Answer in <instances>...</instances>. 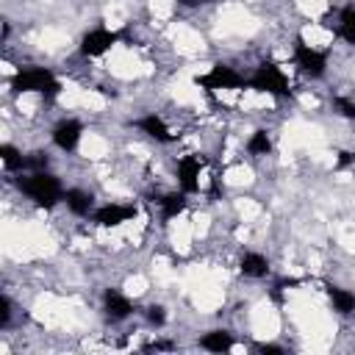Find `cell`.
<instances>
[{
    "instance_id": "cell-6",
    "label": "cell",
    "mask_w": 355,
    "mask_h": 355,
    "mask_svg": "<svg viewBox=\"0 0 355 355\" xmlns=\"http://www.w3.org/2000/svg\"><path fill=\"white\" fill-rule=\"evenodd\" d=\"M116 42H119V33H116V31H108V28H92V31H86L83 39H80V55H86V58L105 55Z\"/></svg>"
},
{
    "instance_id": "cell-26",
    "label": "cell",
    "mask_w": 355,
    "mask_h": 355,
    "mask_svg": "<svg viewBox=\"0 0 355 355\" xmlns=\"http://www.w3.org/2000/svg\"><path fill=\"white\" fill-rule=\"evenodd\" d=\"M172 347H175L172 341H153V344H147L144 349H147V352H153V349H172Z\"/></svg>"
},
{
    "instance_id": "cell-12",
    "label": "cell",
    "mask_w": 355,
    "mask_h": 355,
    "mask_svg": "<svg viewBox=\"0 0 355 355\" xmlns=\"http://www.w3.org/2000/svg\"><path fill=\"white\" fill-rule=\"evenodd\" d=\"M64 202L75 216H89L94 214V194L86 189H67L64 191Z\"/></svg>"
},
{
    "instance_id": "cell-4",
    "label": "cell",
    "mask_w": 355,
    "mask_h": 355,
    "mask_svg": "<svg viewBox=\"0 0 355 355\" xmlns=\"http://www.w3.org/2000/svg\"><path fill=\"white\" fill-rule=\"evenodd\" d=\"M294 64L308 78H322L327 72V55L322 50L311 47L302 36H297V42H294Z\"/></svg>"
},
{
    "instance_id": "cell-23",
    "label": "cell",
    "mask_w": 355,
    "mask_h": 355,
    "mask_svg": "<svg viewBox=\"0 0 355 355\" xmlns=\"http://www.w3.org/2000/svg\"><path fill=\"white\" fill-rule=\"evenodd\" d=\"M11 324V300H8V294H3L0 297V330H6Z\"/></svg>"
},
{
    "instance_id": "cell-1",
    "label": "cell",
    "mask_w": 355,
    "mask_h": 355,
    "mask_svg": "<svg viewBox=\"0 0 355 355\" xmlns=\"http://www.w3.org/2000/svg\"><path fill=\"white\" fill-rule=\"evenodd\" d=\"M17 189H19L28 200H33L39 208H53V205H58V202L64 200V186H61V180H58L55 175H50L47 169H44V172H28V175H22V178L17 180Z\"/></svg>"
},
{
    "instance_id": "cell-3",
    "label": "cell",
    "mask_w": 355,
    "mask_h": 355,
    "mask_svg": "<svg viewBox=\"0 0 355 355\" xmlns=\"http://www.w3.org/2000/svg\"><path fill=\"white\" fill-rule=\"evenodd\" d=\"M247 86L252 92H263V94H272V97H288V92H291L286 72L272 61L258 64V69L247 78Z\"/></svg>"
},
{
    "instance_id": "cell-14",
    "label": "cell",
    "mask_w": 355,
    "mask_h": 355,
    "mask_svg": "<svg viewBox=\"0 0 355 355\" xmlns=\"http://www.w3.org/2000/svg\"><path fill=\"white\" fill-rule=\"evenodd\" d=\"M239 269L244 277H252V280H261L269 275V258L261 255V252H244L241 261H239Z\"/></svg>"
},
{
    "instance_id": "cell-15",
    "label": "cell",
    "mask_w": 355,
    "mask_h": 355,
    "mask_svg": "<svg viewBox=\"0 0 355 355\" xmlns=\"http://www.w3.org/2000/svg\"><path fill=\"white\" fill-rule=\"evenodd\" d=\"M200 347L208 352H227L236 347V338L230 330H208L200 336Z\"/></svg>"
},
{
    "instance_id": "cell-28",
    "label": "cell",
    "mask_w": 355,
    "mask_h": 355,
    "mask_svg": "<svg viewBox=\"0 0 355 355\" xmlns=\"http://www.w3.org/2000/svg\"><path fill=\"white\" fill-rule=\"evenodd\" d=\"M180 3H186V6H194V3H200V0H180Z\"/></svg>"
},
{
    "instance_id": "cell-19",
    "label": "cell",
    "mask_w": 355,
    "mask_h": 355,
    "mask_svg": "<svg viewBox=\"0 0 355 355\" xmlns=\"http://www.w3.org/2000/svg\"><path fill=\"white\" fill-rule=\"evenodd\" d=\"M0 161L8 172H17V169H25V155L14 147V144H0Z\"/></svg>"
},
{
    "instance_id": "cell-20",
    "label": "cell",
    "mask_w": 355,
    "mask_h": 355,
    "mask_svg": "<svg viewBox=\"0 0 355 355\" xmlns=\"http://www.w3.org/2000/svg\"><path fill=\"white\" fill-rule=\"evenodd\" d=\"M47 164H50V158H47V153H42V150L25 155V169H28V172H44Z\"/></svg>"
},
{
    "instance_id": "cell-25",
    "label": "cell",
    "mask_w": 355,
    "mask_h": 355,
    "mask_svg": "<svg viewBox=\"0 0 355 355\" xmlns=\"http://www.w3.org/2000/svg\"><path fill=\"white\" fill-rule=\"evenodd\" d=\"M255 349H258V352H275V355H283V352H286L280 344H255Z\"/></svg>"
},
{
    "instance_id": "cell-24",
    "label": "cell",
    "mask_w": 355,
    "mask_h": 355,
    "mask_svg": "<svg viewBox=\"0 0 355 355\" xmlns=\"http://www.w3.org/2000/svg\"><path fill=\"white\" fill-rule=\"evenodd\" d=\"M355 164V153L352 150H338V158H336V169H347Z\"/></svg>"
},
{
    "instance_id": "cell-10",
    "label": "cell",
    "mask_w": 355,
    "mask_h": 355,
    "mask_svg": "<svg viewBox=\"0 0 355 355\" xmlns=\"http://www.w3.org/2000/svg\"><path fill=\"white\" fill-rule=\"evenodd\" d=\"M200 169H202V161L197 155H183L178 161V183H180V191L194 194L200 189Z\"/></svg>"
},
{
    "instance_id": "cell-29",
    "label": "cell",
    "mask_w": 355,
    "mask_h": 355,
    "mask_svg": "<svg viewBox=\"0 0 355 355\" xmlns=\"http://www.w3.org/2000/svg\"><path fill=\"white\" fill-rule=\"evenodd\" d=\"M200 3H214V0H200Z\"/></svg>"
},
{
    "instance_id": "cell-7",
    "label": "cell",
    "mask_w": 355,
    "mask_h": 355,
    "mask_svg": "<svg viewBox=\"0 0 355 355\" xmlns=\"http://www.w3.org/2000/svg\"><path fill=\"white\" fill-rule=\"evenodd\" d=\"M136 216V205H122V202H105L100 208H94L92 222L100 227H119L125 222H130Z\"/></svg>"
},
{
    "instance_id": "cell-13",
    "label": "cell",
    "mask_w": 355,
    "mask_h": 355,
    "mask_svg": "<svg viewBox=\"0 0 355 355\" xmlns=\"http://www.w3.org/2000/svg\"><path fill=\"white\" fill-rule=\"evenodd\" d=\"M324 291H327V300H330V305H333L336 313H341V316L355 313V294L349 288H341L336 283H327Z\"/></svg>"
},
{
    "instance_id": "cell-8",
    "label": "cell",
    "mask_w": 355,
    "mask_h": 355,
    "mask_svg": "<svg viewBox=\"0 0 355 355\" xmlns=\"http://www.w3.org/2000/svg\"><path fill=\"white\" fill-rule=\"evenodd\" d=\"M103 313L111 322H122L133 313V300L128 294H122L119 288H105L103 291Z\"/></svg>"
},
{
    "instance_id": "cell-16",
    "label": "cell",
    "mask_w": 355,
    "mask_h": 355,
    "mask_svg": "<svg viewBox=\"0 0 355 355\" xmlns=\"http://www.w3.org/2000/svg\"><path fill=\"white\" fill-rule=\"evenodd\" d=\"M158 205H161V219H164V222H169V219L180 216V214L186 211V191L164 194V197L158 200Z\"/></svg>"
},
{
    "instance_id": "cell-18",
    "label": "cell",
    "mask_w": 355,
    "mask_h": 355,
    "mask_svg": "<svg viewBox=\"0 0 355 355\" xmlns=\"http://www.w3.org/2000/svg\"><path fill=\"white\" fill-rule=\"evenodd\" d=\"M247 153L250 155H269L272 153V139H269V133L263 128L252 130V136L247 139Z\"/></svg>"
},
{
    "instance_id": "cell-21",
    "label": "cell",
    "mask_w": 355,
    "mask_h": 355,
    "mask_svg": "<svg viewBox=\"0 0 355 355\" xmlns=\"http://www.w3.org/2000/svg\"><path fill=\"white\" fill-rule=\"evenodd\" d=\"M144 319H147L153 327H164V324H166V308H164V305H147V308H144Z\"/></svg>"
},
{
    "instance_id": "cell-11",
    "label": "cell",
    "mask_w": 355,
    "mask_h": 355,
    "mask_svg": "<svg viewBox=\"0 0 355 355\" xmlns=\"http://www.w3.org/2000/svg\"><path fill=\"white\" fill-rule=\"evenodd\" d=\"M136 128H139L141 133H147L153 141H158V144H172V141H175L172 128H169L158 114H144V116L136 122Z\"/></svg>"
},
{
    "instance_id": "cell-9",
    "label": "cell",
    "mask_w": 355,
    "mask_h": 355,
    "mask_svg": "<svg viewBox=\"0 0 355 355\" xmlns=\"http://www.w3.org/2000/svg\"><path fill=\"white\" fill-rule=\"evenodd\" d=\"M80 136H83V125L78 119H61L55 128H53V144L64 153H72L78 150L80 144Z\"/></svg>"
},
{
    "instance_id": "cell-2",
    "label": "cell",
    "mask_w": 355,
    "mask_h": 355,
    "mask_svg": "<svg viewBox=\"0 0 355 355\" xmlns=\"http://www.w3.org/2000/svg\"><path fill=\"white\" fill-rule=\"evenodd\" d=\"M11 89L14 92H39L44 97H55L61 92V83L53 75V69H47V67H22L14 72Z\"/></svg>"
},
{
    "instance_id": "cell-5",
    "label": "cell",
    "mask_w": 355,
    "mask_h": 355,
    "mask_svg": "<svg viewBox=\"0 0 355 355\" xmlns=\"http://www.w3.org/2000/svg\"><path fill=\"white\" fill-rule=\"evenodd\" d=\"M247 80L227 64H214L205 75H197V86H202L205 92H219V89H239Z\"/></svg>"
},
{
    "instance_id": "cell-17",
    "label": "cell",
    "mask_w": 355,
    "mask_h": 355,
    "mask_svg": "<svg viewBox=\"0 0 355 355\" xmlns=\"http://www.w3.org/2000/svg\"><path fill=\"white\" fill-rule=\"evenodd\" d=\"M336 33H338L344 42L355 44V6H347V8L338 14V28H336Z\"/></svg>"
},
{
    "instance_id": "cell-22",
    "label": "cell",
    "mask_w": 355,
    "mask_h": 355,
    "mask_svg": "<svg viewBox=\"0 0 355 355\" xmlns=\"http://www.w3.org/2000/svg\"><path fill=\"white\" fill-rule=\"evenodd\" d=\"M333 108L344 119H355V100H349V97H333Z\"/></svg>"
},
{
    "instance_id": "cell-27",
    "label": "cell",
    "mask_w": 355,
    "mask_h": 355,
    "mask_svg": "<svg viewBox=\"0 0 355 355\" xmlns=\"http://www.w3.org/2000/svg\"><path fill=\"white\" fill-rule=\"evenodd\" d=\"M8 33H11V25H8V22H3V42L8 39Z\"/></svg>"
}]
</instances>
